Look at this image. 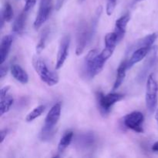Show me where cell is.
<instances>
[{
    "label": "cell",
    "instance_id": "6da1fadb",
    "mask_svg": "<svg viewBox=\"0 0 158 158\" xmlns=\"http://www.w3.org/2000/svg\"><path fill=\"white\" fill-rule=\"evenodd\" d=\"M61 115V104L57 103L51 107L45 119V123L40 133L42 140H49L53 135L55 127L60 120Z\"/></svg>",
    "mask_w": 158,
    "mask_h": 158
},
{
    "label": "cell",
    "instance_id": "7a4b0ae2",
    "mask_svg": "<svg viewBox=\"0 0 158 158\" xmlns=\"http://www.w3.org/2000/svg\"><path fill=\"white\" fill-rule=\"evenodd\" d=\"M32 66L41 80L46 85L52 86L59 83V77L56 73L50 70L44 60L38 56L32 58Z\"/></svg>",
    "mask_w": 158,
    "mask_h": 158
},
{
    "label": "cell",
    "instance_id": "3957f363",
    "mask_svg": "<svg viewBox=\"0 0 158 158\" xmlns=\"http://www.w3.org/2000/svg\"><path fill=\"white\" fill-rule=\"evenodd\" d=\"M145 101L148 110L150 114H153L155 111L158 101V83L153 73L148 75L147 78Z\"/></svg>",
    "mask_w": 158,
    "mask_h": 158
},
{
    "label": "cell",
    "instance_id": "277c9868",
    "mask_svg": "<svg viewBox=\"0 0 158 158\" xmlns=\"http://www.w3.org/2000/svg\"><path fill=\"white\" fill-rule=\"evenodd\" d=\"M124 96L119 93H110L104 95L103 93H97L99 106L100 110L106 114L110 111L111 108L117 102L120 101Z\"/></svg>",
    "mask_w": 158,
    "mask_h": 158
},
{
    "label": "cell",
    "instance_id": "5b68a950",
    "mask_svg": "<svg viewBox=\"0 0 158 158\" xmlns=\"http://www.w3.org/2000/svg\"><path fill=\"white\" fill-rule=\"evenodd\" d=\"M143 123L144 116L139 111H134L125 116L123 119V123L126 127L139 134L143 132Z\"/></svg>",
    "mask_w": 158,
    "mask_h": 158
},
{
    "label": "cell",
    "instance_id": "8992f818",
    "mask_svg": "<svg viewBox=\"0 0 158 158\" xmlns=\"http://www.w3.org/2000/svg\"><path fill=\"white\" fill-rule=\"evenodd\" d=\"M107 59L100 52L95 58L86 61V72L89 78H94L103 70Z\"/></svg>",
    "mask_w": 158,
    "mask_h": 158
},
{
    "label": "cell",
    "instance_id": "52a82bcc",
    "mask_svg": "<svg viewBox=\"0 0 158 158\" xmlns=\"http://www.w3.org/2000/svg\"><path fill=\"white\" fill-rule=\"evenodd\" d=\"M92 38L90 35L89 27H88L86 23H82L79 28L78 34H77V45L76 49V53L77 56H80L83 53L88 43L90 42Z\"/></svg>",
    "mask_w": 158,
    "mask_h": 158
},
{
    "label": "cell",
    "instance_id": "ba28073f",
    "mask_svg": "<svg viewBox=\"0 0 158 158\" xmlns=\"http://www.w3.org/2000/svg\"><path fill=\"white\" fill-rule=\"evenodd\" d=\"M158 47L157 46H152V48L150 50L149 53L147 56L146 61L143 63V66H142L141 70L139 73L138 76H137V80L140 82H143L145 78H148V73L151 71L153 66L155 65L156 61H157V55Z\"/></svg>",
    "mask_w": 158,
    "mask_h": 158
},
{
    "label": "cell",
    "instance_id": "9c48e42d",
    "mask_svg": "<svg viewBox=\"0 0 158 158\" xmlns=\"http://www.w3.org/2000/svg\"><path fill=\"white\" fill-rule=\"evenodd\" d=\"M70 35H66L62 38L58 49V53L56 63V69H60L64 64L65 61L69 55V46H70Z\"/></svg>",
    "mask_w": 158,
    "mask_h": 158
},
{
    "label": "cell",
    "instance_id": "30bf717a",
    "mask_svg": "<svg viewBox=\"0 0 158 158\" xmlns=\"http://www.w3.org/2000/svg\"><path fill=\"white\" fill-rule=\"evenodd\" d=\"M158 37V33L157 32H154V33L149 34V35H146L143 38L140 39V40H138L137 42H136L134 45L131 46L129 48V52H131L133 51L134 52L135 49H138V48H141V47H146V48H149V49H151L154 45V43H155L156 40L157 39Z\"/></svg>",
    "mask_w": 158,
    "mask_h": 158
},
{
    "label": "cell",
    "instance_id": "8fae6325",
    "mask_svg": "<svg viewBox=\"0 0 158 158\" xmlns=\"http://www.w3.org/2000/svg\"><path fill=\"white\" fill-rule=\"evenodd\" d=\"M51 9H52V5H50V6H43V5H40L38 13H37L33 24L34 28L35 29H40L43 26V23H46V21L49 17Z\"/></svg>",
    "mask_w": 158,
    "mask_h": 158
},
{
    "label": "cell",
    "instance_id": "7c38bea8",
    "mask_svg": "<svg viewBox=\"0 0 158 158\" xmlns=\"http://www.w3.org/2000/svg\"><path fill=\"white\" fill-rule=\"evenodd\" d=\"M12 44V36L6 35L2 37L0 44V64H3L6 62Z\"/></svg>",
    "mask_w": 158,
    "mask_h": 158
},
{
    "label": "cell",
    "instance_id": "4fadbf2b",
    "mask_svg": "<svg viewBox=\"0 0 158 158\" xmlns=\"http://www.w3.org/2000/svg\"><path fill=\"white\" fill-rule=\"evenodd\" d=\"M150 50H151V49L146 47H141L135 49V50L133 52L130 60L127 61L128 69H131V68L133 67L134 65L138 63L139 62L142 61L144 58H146L147 56L149 53Z\"/></svg>",
    "mask_w": 158,
    "mask_h": 158
},
{
    "label": "cell",
    "instance_id": "5bb4252c",
    "mask_svg": "<svg viewBox=\"0 0 158 158\" xmlns=\"http://www.w3.org/2000/svg\"><path fill=\"white\" fill-rule=\"evenodd\" d=\"M130 19H131V15L128 13H127L125 15H122L120 18H119L116 21L115 31L114 32L117 34L119 41L123 39V37L124 36L125 32H126L127 26Z\"/></svg>",
    "mask_w": 158,
    "mask_h": 158
},
{
    "label": "cell",
    "instance_id": "9a60e30c",
    "mask_svg": "<svg viewBox=\"0 0 158 158\" xmlns=\"http://www.w3.org/2000/svg\"><path fill=\"white\" fill-rule=\"evenodd\" d=\"M11 74L17 81L22 84H26L29 82V76L27 73L18 64L12 65L10 68Z\"/></svg>",
    "mask_w": 158,
    "mask_h": 158
},
{
    "label": "cell",
    "instance_id": "2e32d148",
    "mask_svg": "<svg viewBox=\"0 0 158 158\" xmlns=\"http://www.w3.org/2000/svg\"><path fill=\"white\" fill-rule=\"evenodd\" d=\"M127 69H128L127 60H124V61H123L120 63L118 69H117V77H116V80L114 82V87H113L114 90H116V89H118L121 86L123 82L124 81V79L126 77Z\"/></svg>",
    "mask_w": 158,
    "mask_h": 158
},
{
    "label": "cell",
    "instance_id": "e0dca14e",
    "mask_svg": "<svg viewBox=\"0 0 158 158\" xmlns=\"http://www.w3.org/2000/svg\"><path fill=\"white\" fill-rule=\"evenodd\" d=\"M27 14L28 12H26L23 10V12L15 18L12 26V32H15V33H21L24 30L25 27H26Z\"/></svg>",
    "mask_w": 158,
    "mask_h": 158
},
{
    "label": "cell",
    "instance_id": "ac0fdd59",
    "mask_svg": "<svg viewBox=\"0 0 158 158\" xmlns=\"http://www.w3.org/2000/svg\"><path fill=\"white\" fill-rule=\"evenodd\" d=\"M73 138V131H66V132L63 134V135L60 138V140L58 144L59 153L64 152L65 150L70 145Z\"/></svg>",
    "mask_w": 158,
    "mask_h": 158
},
{
    "label": "cell",
    "instance_id": "d6986e66",
    "mask_svg": "<svg viewBox=\"0 0 158 158\" xmlns=\"http://www.w3.org/2000/svg\"><path fill=\"white\" fill-rule=\"evenodd\" d=\"M14 103V100L11 96H6L5 98L2 99L0 103V115L2 116L10 110L11 106Z\"/></svg>",
    "mask_w": 158,
    "mask_h": 158
},
{
    "label": "cell",
    "instance_id": "ffe728a7",
    "mask_svg": "<svg viewBox=\"0 0 158 158\" xmlns=\"http://www.w3.org/2000/svg\"><path fill=\"white\" fill-rule=\"evenodd\" d=\"M105 41V47L111 48V49H115L116 46H117V43L119 42L118 36L117 34L115 32H109L106 35L104 39Z\"/></svg>",
    "mask_w": 158,
    "mask_h": 158
},
{
    "label": "cell",
    "instance_id": "44dd1931",
    "mask_svg": "<svg viewBox=\"0 0 158 158\" xmlns=\"http://www.w3.org/2000/svg\"><path fill=\"white\" fill-rule=\"evenodd\" d=\"M45 109H46V106L44 105H40V106H36L35 108H34L30 113L28 114V115L26 117V121L29 123V122L33 121L34 120H35L36 118H38L39 117L43 114V113L44 112Z\"/></svg>",
    "mask_w": 158,
    "mask_h": 158
},
{
    "label": "cell",
    "instance_id": "7402d4cb",
    "mask_svg": "<svg viewBox=\"0 0 158 158\" xmlns=\"http://www.w3.org/2000/svg\"><path fill=\"white\" fill-rule=\"evenodd\" d=\"M49 30L48 28H46L42 32L41 35H40V40H39L38 44L36 45V53L40 54L41 53L42 51L44 49L45 46H46V40H47L48 36H49Z\"/></svg>",
    "mask_w": 158,
    "mask_h": 158
},
{
    "label": "cell",
    "instance_id": "603a6c76",
    "mask_svg": "<svg viewBox=\"0 0 158 158\" xmlns=\"http://www.w3.org/2000/svg\"><path fill=\"white\" fill-rule=\"evenodd\" d=\"M13 9H12V6L10 5L9 2H6V4L4 5V7H3L2 10L1 12V17H2L5 19V21L6 22H10L11 20L13 18Z\"/></svg>",
    "mask_w": 158,
    "mask_h": 158
},
{
    "label": "cell",
    "instance_id": "cb8c5ba5",
    "mask_svg": "<svg viewBox=\"0 0 158 158\" xmlns=\"http://www.w3.org/2000/svg\"><path fill=\"white\" fill-rule=\"evenodd\" d=\"M117 0H107L106 8V12L107 15H111L114 13L116 6H117Z\"/></svg>",
    "mask_w": 158,
    "mask_h": 158
},
{
    "label": "cell",
    "instance_id": "d4e9b609",
    "mask_svg": "<svg viewBox=\"0 0 158 158\" xmlns=\"http://www.w3.org/2000/svg\"><path fill=\"white\" fill-rule=\"evenodd\" d=\"M35 2H36V0H26L23 11H25L26 12H29L34 7Z\"/></svg>",
    "mask_w": 158,
    "mask_h": 158
},
{
    "label": "cell",
    "instance_id": "484cf974",
    "mask_svg": "<svg viewBox=\"0 0 158 158\" xmlns=\"http://www.w3.org/2000/svg\"><path fill=\"white\" fill-rule=\"evenodd\" d=\"M10 88H11L10 86H6L3 88H2L1 93H0V100L5 98V97L7 96L8 92H9V90L10 89Z\"/></svg>",
    "mask_w": 158,
    "mask_h": 158
},
{
    "label": "cell",
    "instance_id": "4316f807",
    "mask_svg": "<svg viewBox=\"0 0 158 158\" xmlns=\"http://www.w3.org/2000/svg\"><path fill=\"white\" fill-rule=\"evenodd\" d=\"M8 71V66H5L4 63L3 64H1V70H0V77L1 78H3L7 74Z\"/></svg>",
    "mask_w": 158,
    "mask_h": 158
},
{
    "label": "cell",
    "instance_id": "83f0119b",
    "mask_svg": "<svg viewBox=\"0 0 158 158\" xmlns=\"http://www.w3.org/2000/svg\"><path fill=\"white\" fill-rule=\"evenodd\" d=\"M7 133H8V130L6 129H3L0 131V143H2L3 141H4L5 138L7 136Z\"/></svg>",
    "mask_w": 158,
    "mask_h": 158
},
{
    "label": "cell",
    "instance_id": "f1b7e54d",
    "mask_svg": "<svg viewBox=\"0 0 158 158\" xmlns=\"http://www.w3.org/2000/svg\"><path fill=\"white\" fill-rule=\"evenodd\" d=\"M40 5H43V6L52 5V0H40Z\"/></svg>",
    "mask_w": 158,
    "mask_h": 158
},
{
    "label": "cell",
    "instance_id": "f546056e",
    "mask_svg": "<svg viewBox=\"0 0 158 158\" xmlns=\"http://www.w3.org/2000/svg\"><path fill=\"white\" fill-rule=\"evenodd\" d=\"M152 151L154 152H158V141L154 143L152 146Z\"/></svg>",
    "mask_w": 158,
    "mask_h": 158
},
{
    "label": "cell",
    "instance_id": "4dcf8cb0",
    "mask_svg": "<svg viewBox=\"0 0 158 158\" xmlns=\"http://www.w3.org/2000/svg\"><path fill=\"white\" fill-rule=\"evenodd\" d=\"M155 118H156V120H157V124H158V109L157 110V112H156V116H155Z\"/></svg>",
    "mask_w": 158,
    "mask_h": 158
},
{
    "label": "cell",
    "instance_id": "1f68e13d",
    "mask_svg": "<svg viewBox=\"0 0 158 158\" xmlns=\"http://www.w3.org/2000/svg\"><path fill=\"white\" fill-rule=\"evenodd\" d=\"M79 1H80V2H83L84 1V0H79Z\"/></svg>",
    "mask_w": 158,
    "mask_h": 158
}]
</instances>
